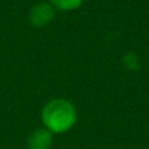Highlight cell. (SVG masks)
<instances>
[{
	"label": "cell",
	"mask_w": 149,
	"mask_h": 149,
	"mask_svg": "<svg viewBox=\"0 0 149 149\" xmlns=\"http://www.w3.org/2000/svg\"><path fill=\"white\" fill-rule=\"evenodd\" d=\"M42 123L51 133H65L77 123V110L70 100L54 99L42 109Z\"/></svg>",
	"instance_id": "cell-1"
},
{
	"label": "cell",
	"mask_w": 149,
	"mask_h": 149,
	"mask_svg": "<svg viewBox=\"0 0 149 149\" xmlns=\"http://www.w3.org/2000/svg\"><path fill=\"white\" fill-rule=\"evenodd\" d=\"M84 0H49V3L54 6L55 10H62V12H71L78 9L83 4Z\"/></svg>",
	"instance_id": "cell-4"
},
{
	"label": "cell",
	"mask_w": 149,
	"mask_h": 149,
	"mask_svg": "<svg viewBox=\"0 0 149 149\" xmlns=\"http://www.w3.org/2000/svg\"><path fill=\"white\" fill-rule=\"evenodd\" d=\"M52 135L48 129L39 127L33 130L28 138V148L29 149H49L52 146Z\"/></svg>",
	"instance_id": "cell-3"
},
{
	"label": "cell",
	"mask_w": 149,
	"mask_h": 149,
	"mask_svg": "<svg viewBox=\"0 0 149 149\" xmlns=\"http://www.w3.org/2000/svg\"><path fill=\"white\" fill-rule=\"evenodd\" d=\"M55 17V9L49 1L36 3L29 12V22L35 28H44L49 25Z\"/></svg>",
	"instance_id": "cell-2"
}]
</instances>
